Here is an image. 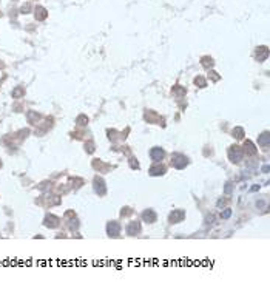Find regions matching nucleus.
I'll use <instances>...</instances> for the list:
<instances>
[{
	"label": "nucleus",
	"instance_id": "obj_1",
	"mask_svg": "<svg viewBox=\"0 0 270 301\" xmlns=\"http://www.w3.org/2000/svg\"><path fill=\"white\" fill-rule=\"evenodd\" d=\"M36 17H37L39 20H43L45 17H47V11H45L43 8H40V6H39L37 10H36Z\"/></svg>",
	"mask_w": 270,
	"mask_h": 301
}]
</instances>
